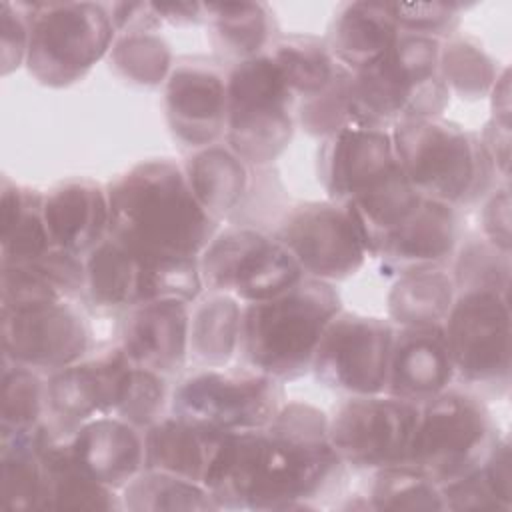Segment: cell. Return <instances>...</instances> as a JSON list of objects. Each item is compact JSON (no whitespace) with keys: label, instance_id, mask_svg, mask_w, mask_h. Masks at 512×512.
I'll return each instance as SVG.
<instances>
[{"label":"cell","instance_id":"obj_46","mask_svg":"<svg viewBox=\"0 0 512 512\" xmlns=\"http://www.w3.org/2000/svg\"><path fill=\"white\" fill-rule=\"evenodd\" d=\"M390 4V2H388ZM464 6L454 2H416L390 4V12L400 32L446 40L456 34Z\"/></svg>","mask_w":512,"mask_h":512},{"label":"cell","instance_id":"obj_33","mask_svg":"<svg viewBox=\"0 0 512 512\" xmlns=\"http://www.w3.org/2000/svg\"><path fill=\"white\" fill-rule=\"evenodd\" d=\"M456 298L450 268H426L394 278L386 296L394 326H442Z\"/></svg>","mask_w":512,"mask_h":512},{"label":"cell","instance_id":"obj_11","mask_svg":"<svg viewBox=\"0 0 512 512\" xmlns=\"http://www.w3.org/2000/svg\"><path fill=\"white\" fill-rule=\"evenodd\" d=\"M456 382L470 390L506 392L512 372L510 294L456 292L442 324Z\"/></svg>","mask_w":512,"mask_h":512},{"label":"cell","instance_id":"obj_3","mask_svg":"<svg viewBox=\"0 0 512 512\" xmlns=\"http://www.w3.org/2000/svg\"><path fill=\"white\" fill-rule=\"evenodd\" d=\"M340 310L334 284L304 276L278 296L242 306L238 352L254 370L296 380L310 372L318 342Z\"/></svg>","mask_w":512,"mask_h":512},{"label":"cell","instance_id":"obj_24","mask_svg":"<svg viewBox=\"0 0 512 512\" xmlns=\"http://www.w3.org/2000/svg\"><path fill=\"white\" fill-rule=\"evenodd\" d=\"M44 220L54 248L76 256L92 252L110 228V204L104 184L74 178L44 192Z\"/></svg>","mask_w":512,"mask_h":512},{"label":"cell","instance_id":"obj_49","mask_svg":"<svg viewBox=\"0 0 512 512\" xmlns=\"http://www.w3.org/2000/svg\"><path fill=\"white\" fill-rule=\"evenodd\" d=\"M494 168L502 180H508V160H510V124L488 120L484 130L478 134Z\"/></svg>","mask_w":512,"mask_h":512},{"label":"cell","instance_id":"obj_4","mask_svg":"<svg viewBox=\"0 0 512 512\" xmlns=\"http://www.w3.org/2000/svg\"><path fill=\"white\" fill-rule=\"evenodd\" d=\"M390 130L398 164L422 198L460 210L498 184L494 162L476 132L442 116L404 120Z\"/></svg>","mask_w":512,"mask_h":512},{"label":"cell","instance_id":"obj_20","mask_svg":"<svg viewBox=\"0 0 512 512\" xmlns=\"http://www.w3.org/2000/svg\"><path fill=\"white\" fill-rule=\"evenodd\" d=\"M462 242L458 208L422 198L418 208L382 242L374 260L382 276L448 268Z\"/></svg>","mask_w":512,"mask_h":512},{"label":"cell","instance_id":"obj_44","mask_svg":"<svg viewBox=\"0 0 512 512\" xmlns=\"http://www.w3.org/2000/svg\"><path fill=\"white\" fill-rule=\"evenodd\" d=\"M296 122L320 140L352 122V72L338 66L334 80L322 92L298 100Z\"/></svg>","mask_w":512,"mask_h":512},{"label":"cell","instance_id":"obj_34","mask_svg":"<svg viewBox=\"0 0 512 512\" xmlns=\"http://www.w3.org/2000/svg\"><path fill=\"white\" fill-rule=\"evenodd\" d=\"M46 510H124L118 490L92 478L54 436L44 450Z\"/></svg>","mask_w":512,"mask_h":512},{"label":"cell","instance_id":"obj_35","mask_svg":"<svg viewBox=\"0 0 512 512\" xmlns=\"http://www.w3.org/2000/svg\"><path fill=\"white\" fill-rule=\"evenodd\" d=\"M420 200L422 196L412 188L402 168H398L382 184L344 204L358 224L370 258H374L382 242L418 208Z\"/></svg>","mask_w":512,"mask_h":512},{"label":"cell","instance_id":"obj_50","mask_svg":"<svg viewBox=\"0 0 512 512\" xmlns=\"http://www.w3.org/2000/svg\"><path fill=\"white\" fill-rule=\"evenodd\" d=\"M154 10L160 22H170L176 26L204 22V4L186 2V4H154Z\"/></svg>","mask_w":512,"mask_h":512},{"label":"cell","instance_id":"obj_16","mask_svg":"<svg viewBox=\"0 0 512 512\" xmlns=\"http://www.w3.org/2000/svg\"><path fill=\"white\" fill-rule=\"evenodd\" d=\"M90 326L78 300L2 306V360L44 374L86 358Z\"/></svg>","mask_w":512,"mask_h":512},{"label":"cell","instance_id":"obj_9","mask_svg":"<svg viewBox=\"0 0 512 512\" xmlns=\"http://www.w3.org/2000/svg\"><path fill=\"white\" fill-rule=\"evenodd\" d=\"M86 298L96 310L124 312L132 306L178 298L194 302L204 292L198 258L150 256L106 236L84 256Z\"/></svg>","mask_w":512,"mask_h":512},{"label":"cell","instance_id":"obj_12","mask_svg":"<svg viewBox=\"0 0 512 512\" xmlns=\"http://www.w3.org/2000/svg\"><path fill=\"white\" fill-rule=\"evenodd\" d=\"M198 264L204 290L232 294L242 304L278 296L304 278L296 258L272 232L242 224L218 230Z\"/></svg>","mask_w":512,"mask_h":512},{"label":"cell","instance_id":"obj_27","mask_svg":"<svg viewBox=\"0 0 512 512\" xmlns=\"http://www.w3.org/2000/svg\"><path fill=\"white\" fill-rule=\"evenodd\" d=\"M48 422L28 430L0 432V506L46 510L44 450L54 438Z\"/></svg>","mask_w":512,"mask_h":512},{"label":"cell","instance_id":"obj_30","mask_svg":"<svg viewBox=\"0 0 512 512\" xmlns=\"http://www.w3.org/2000/svg\"><path fill=\"white\" fill-rule=\"evenodd\" d=\"M242 306L232 294L208 290L190 304L188 362L198 368L230 364L240 350Z\"/></svg>","mask_w":512,"mask_h":512},{"label":"cell","instance_id":"obj_31","mask_svg":"<svg viewBox=\"0 0 512 512\" xmlns=\"http://www.w3.org/2000/svg\"><path fill=\"white\" fill-rule=\"evenodd\" d=\"M54 248L44 220V192L2 176L0 264H22Z\"/></svg>","mask_w":512,"mask_h":512},{"label":"cell","instance_id":"obj_15","mask_svg":"<svg viewBox=\"0 0 512 512\" xmlns=\"http://www.w3.org/2000/svg\"><path fill=\"white\" fill-rule=\"evenodd\" d=\"M394 328L388 318L342 308L326 326L310 372L322 386L348 396L384 392Z\"/></svg>","mask_w":512,"mask_h":512},{"label":"cell","instance_id":"obj_41","mask_svg":"<svg viewBox=\"0 0 512 512\" xmlns=\"http://www.w3.org/2000/svg\"><path fill=\"white\" fill-rule=\"evenodd\" d=\"M46 376L40 370L2 360L0 432L28 430L46 422Z\"/></svg>","mask_w":512,"mask_h":512},{"label":"cell","instance_id":"obj_29","mask_svg":"<svg viewBox=\"0 0 512 512\" xmlns=\"http://www.w3.org/2000/svg\"><path fill=\"white\" fill-rule=\"evenodd\" d=\"M0 272L2 306L86 296L84 258L60 248H52L30 262L0 264Z\"/></svg>","mask_w":512,"mask_h":512},{"label":"cell","instance_id":"obj_19","mask_svg":"<svg viewBox=\"0 0 512 512\" xmlns=\"http://www.w3.org/2000/svg\"><path fill=\"white\" fill-rule=\"evenodd\" d=\"M400 168L392 130L348 122L320 140L318 178L330 200H348L376 188Z\"/></svg>","mask_w":512,"mask_h":512},{"label":"cell","instance_id":"obj_38","mask_svg":"<svg viewBox=\"0 0 512 512\" xmlns=\"http://www.w3.org/2000/svg\"><path fill=\"white\" fill-rule=\"evenodd\" d=\"M122 506L130 512L218 510L204 484L162 470L144 468L122 490Z\"/></svg>","mask_w":512,"mask_h":512},{"label":"cell","instance_id":"obj_22","mask_svg":"<svg viewBox=\"0 0 512 512\" xmlns=\"http://www.w3.org/2000/svg\"><path fill=\"white\" fill-rule=\"evenodd\" d=\"M456 382L442 326H396L384 392L424 404Z\"/></svg>","mask_w":512,"mask_h":512},{"label":"cell","instance_id":"obj_48","mask_svg":"<svg viewBox=\"0 0 512 512\" xmlns=\"http://www.w3.org/2000/svg\"><path fill=\"white\" fill-rule=\"evenodd\" d=\"M480 210L482 236L496 248L510 252V188L508 182L496 184L484 198Z\"/></svg>","mask_w":512,"mask_h":512},{"label":"cell","instance_id":"obj_8","mask_svg":"<svg viewBox=\"0 0 512 512\" xmlns=\"http://www.w3.org/2000/svg\"><path fill=\"white\" fill-rule=\"evenodd\" d=\"M30 40L26 70L42 86L80 82L108 56L116 28L110 6L100 2H26Z\"/></svg>","mask_w":512,"mask_h":512},{"label":"cell","instance_id":"obj_23","mask_svg":"<svg viewBox=\"0 0 512 512\" xmlns=\"http://www.w3.org/2000/svg\"><path fill=\"white\" fill-rule=\"evenodd\" d=\"M62 440L92 478L118 492L144 470V430L118 416L90 418Z\"/></svg>","mask_w":512,"mask_h":512},{"label":"cell","instance_id":"obj_43","mask_svg":"<svg viewBox=\"0 0 512 512\" xmlns=\"http://www.w3.org/2000/svg\"><path fill=\"white\" fill-rule=\"evenodd\" d=\"M450 264L456 292L494 290L510 294V252L496 248L484 236L460 242Z\"/></svg>","mask_w":512,"mask_h":512},{"label":"cell","instance_id":"obj_42","mask_svg":"<svg viewBox=\"0 0 512 512\" xmlns=\"http://www.w3.org/2000/svg\"><path fill=\"white\" fill-rule=\"evenodd\" d=\"M368 502L372 510H446L440 486L408 464L374 470Z\"/></svg>","mask_w":512,"mask_h":512},{"label":"cell","instance_id":"obj_26","mask_svg":"<svg viewBox=\"0 0 512 512\" xmlns=\"http://www.w3.org/2000/svg\"><path fill=\"white\" fill-rule=\"evenodd\" d=\"M224 432L172 412L144 430V468L204 482Z\"/></svg>","mask_w":512,"mask_h":512},{"label":"cell","instance_id":"obj_28","mask_svg":"<svg viewBox=\"0 0 512 512\" xmlns=\"http://www.w3.org/2000/svg\"><path fill=\"white\" fill-rule=\"evenodd\" d=\"M182 168L200 206L218 222L238 212L252 188L254 168L224 142L188 152Z\"/></svg>","mask_w":512,"mask_h":512},{"label":"cell","instance_id":"obj_21","mask_svg":"<svg viewBox=\"0 0 512 512\" xmlns=\"http://www.w3.org/2000/svg\"><path fill=\"white\" fill-rule=\"evenodd\" d=\"M188 332L190 302L162 298L122 312L118 346L136 366L170 378L188 364Z\"/></svg>","mask_w":512,"mask_h":512},{"label":"cell","instance_id":"obj_37","mask_svg":"<svg viewBox=\"0 0 512 512\" xmlns=\"http://www.w3.org/2000/svg\"><path fill=\"white\" fill-rule=\"evenodd\" d=\"M268 54L282 72L296 102L322 92L334 80L340 66L326 42L316 36H282L272 44Z\"/></svg>","mask_w":512,"mask_h":512},{"label":"cell","instance_id":"obj_25","mask_svg":"<svg viewBox=\"0 0 512 512\" xmlns=\"http://www.w3.org/2000/svg\"><path fill=\"white\" fill-rule=\"evenodd\" d=\"M400 36L388 2H344L324 38L334 60L350 72H360L378 62Z\"/></svg>","mask_w":512,"mask_h":512},{"label":"cell","instance_id":"obj_47","mask_svg":"<svg viewBox=\"0 0 512 512\" xmlns=\"http://www.w3.org/2000/svg\"><path fill=\"white\" fill-rule=\"evenodd\" d=\"M0 30L2 74L8 76L26 62L30 40V18L26 2H2Z\"/></svg>","mask_w":512,"mask_h":512},{"label":"cell","instance_id":"obj_51","mask_svg":"<svg viewBox=\"0 0 512 512\" xmlns=\"http://www.w3.org/2000/svg\"><path fill=\"white\" fill-rule=\"evenodd\" d=\"M490 102H492V120L506 122L510 124V80H508V68H502L492 92H490Z\"/></svg>","mask_w":512,"mask_h":512},{"label":"cell","instance_id":"obj_14","mask_svg":"<svg viewBox=\"0 0 512 512\" xmlns=\"http://www.w3.org/2000/svg\"><path fill=\"white\" fill-rule=\"evenodd\" d=\"M296 258L304 276L340 282L370 258L350 210L336 200H306L284 212L272 232Z\"/></svg>","mask_w":512,"mask_h":512},{"label":"cell","instance_id":"obj_6","mask_svg":"<svg viewBox=\"0 0 512 512\" xmlns=\"http://www.w3.org/2000/svg\"><path fill=\"white\" fill-rule=\"evenodd\" d=\"M500 438L482 396L452 384L420 404L418 424L402 464L444 486L480 468Z\"/></svg>","mask_w":512,"mask_h":512},{"label":"cell","instance_id":"obj_45","mask_svg":"<svg viewBox=\"0 0 512 512\" xmlns=\"http://www.w3.org/2000/svg\"><path fill=\"white\" fill-rule=\"evenodd\" d=\"M166 404H170L168 378L134 364L126 396L114 416L146 430L166 414Z\"/></svg>","mask_w":512,"mask_h":512},{"label":"cell","instance_id":"obj_10","mask_svg":"<svg viewBox=\"0 0 512 512\" xmlns=\"http://www.w3.org/2000/svg\"><path fill=\"white\" fill-rule=\"evenodd\" d=\"M284 402V382L250 366L196 368L170 390L172 414L224 434L264 428Z\"/></svg>","mask_w":512,"mask_h":512},{"label":"cell","instance_id":"obj_36","mask_svg":"<svg viewBox=\"0 0 512 512\" xmlns=\"http://www.w3.org/2000/svg\"><path fill=\"white\" fill-rule=\"evenodd\" d=\"M446 510H512L510 444L502 436L484 464L440 486Z\"/></svg>","mask_w":512,"mask_h":512},{"label":"cell","instance_id":"obj_7","mask_svg":"<svg viewBox=\"0 0 512 512\" xmlns=\"http://www.w3.org/2000/svg\"><path fill=\"white\" fill-rule=\"evenodd\" d=\"M224 144L252 168H266L290 146L296 96L268 52L234 62L226 72Z\"/></svg>","mask_w":512,"mask_h":512},{"label":"cell","instance_id":"obj_13","mask_svg":"<svg viewBox=\"0 0 512 512\" xmlns=\"http://www.w3.org/2000/svg\"><path fill=\"white\" fill-rule=\"evenodd\" d=\"M420 404L380 394L348 396L328 416L330 442L344 466L380 470L406 460Z\"/></svg>","mask_w":512,"mask_h":512},{"label":"cell","instance_id":"obj_39","mask_svg":"<svg viewBox=\"0 0 512 512\" xmlns=\"http://www.w3.org/2000/svg\"><path fill=\"white\" fill-rule=\"evenodd\" d=\"M438 66L450 96L456 94L464 100L488 98L502 72L476 40L458 32L442 40Z\"/></svg>","mask_w":512,"mask_h":512},{"label":"cell","instance_id":"obj_17","mask_svg":"<svg viewBox=\"0 0 512 512\" xmlns=\"http://www.w3.org/2000/svg\"><path fill=\"white\" fill-rule=\"evenodd\" d=\"M134 362L120 346L82 358L46 376V422L58 438L96 416L120 408Z\"/></svg>","mask_w":512,"mask_h":512},{"label":"cell","instance_id":"obj_18","mask_svg":"<svg viewBox=\"0 0 512 512\" xmlns=\"http://www.w3.org/2000/svg\"><path fill=\"white\" fill-rule=\"evenodd\" d=\"M164 112L172 136L190 152L226 134V72L204 58L174 62L164 82Z\"/></svg>","mask_w":512,"mask_h":512},{"label":"cell","instance_id":"obj_2","mask_svg":"<svg viewBox=\"0 0 512 512\" xmlns=\"http://www.w3.org/2000/svg\"><path fill=\"white\" fill-rule=\"evenodd\" d=\"M106 190L108 236L134 252L198 258L220 230V222L192 194L176 160H142L108 182Z\"/></svg>","mask_w":512,"mask_h":512},{"label":"cell","instance_id":"obj_32","mask_svg":"<svg viewBox=\"0 0 512 512\" xmlns=\"http://www.w3.org/2000/svg\"><path fill=\"white\" fill-rule=\"evenodd\" d=\"M204 22L214 48L234 62L264 54L278 40L274 12L264 2H210Z\"/></svg>","mask_w":512,"mask_h":512},{"label":"cell","instance_id":"obj_1","mask_svg":"<svg viewBox=\"0 0 512 512\" xmlns=\"http://www.w3.org/2000/svg\"><path fill=\"white\" fill-rule=\"evenodd\" d=\"M342 468L326 412L286 400L264 428L222 436L204 486L218 510H308Z\"/></svg>","mask_w":512,"mask_h":512},{"label":"cell","instance_id":"obj_40","mask_svg":"<svg viewBox=\"0 0 512 512\" xmlns=\"http://www.w3.org/2000/svg\"><path fill=\"white\" fill-rule=\"evenodd\" d=\"M108 60L124 80L138 86L164 84L174 68L170 44L154 30L116 34Z\"/></svg>","mask_w":512,"mask_h":512},{"label":"cell","instance_id":"obj_5","mask_svg":"<svg viewBox=\"0 0 512 512\" xmlns=\"http://www.w3.org/2000/svg\"><path fill=\"white\" fill-rule=\"evenodd\" d=\"M440 44L400 32L378 62L352 72V122L392 128L404 120L442 116L450 92L440 76Z\"/></svg>","mask_w":512,"mask_h":512}]
</instances>
